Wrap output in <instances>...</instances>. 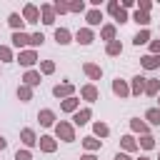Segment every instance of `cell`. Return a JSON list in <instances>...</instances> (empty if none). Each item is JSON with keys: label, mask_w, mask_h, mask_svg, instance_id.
Masks as SVG:
<instances>
[{"label": "cell", "mask_w": 160, "mask_h": 160, "mask_svg": "<svg viewBox=\"0 0 160 160\" xmlns=\"http://www.w3.org/2000/svg\"><path fill=\"white\" fill-rule=\"evenodd\" d=\"M95 132H98V135H108V128H105V125H100V122H98V125H95Z\"/></svg>", "instance_id": "26"}, {"label": "cell", "mask_w": 160, "mask_h": 160, "mask_svg": "<svg viewBox=\"0 0 160 160\" xmlns=\"http://www.w3.org/2000/svg\"><path fill=\"white\" fill-rule=\"evenodd\" d=\"M25 18H28L30 22H35V18H38V8H35V5H28V8H25Z\"/></svg>", "instance_id": "4"}, {"label": "cell", "mask_w": 160, "mask_h": 160, "mask_svg": "<svg viewBox=\"0 0 160 160\" xmlns=\"http://www.w3.org/2000/svg\"><path fill=\"white\" fill-rule=\"evenodd\" d=\"M62 108H65V110H72V108H75V100H72V98H70V100H65V102H62Z\"/></svg>", "instance_id": "27"}, {"label": "cell", "mask_w": 160, "mask_h": 160, "mask_svg": "<svg viewBox=\"0 0 160 160\" xmlns=\"http://www.w3.org/2000/svg\"><path fill=\"white\" fill-rule=\"evenodd\" d=\"M140 160H148V158H140Z\"/></svg>", "instance_id": "43"}, {"label": "cell", "mask_w": 160, "mask_h": 160, "mask_svg": "<svg viewBox=\"0 0 160 160\" xmlns=\"http://www.w3.org/2000/svg\"><path fill=\"white\" fill-rule=\"evenodd\" d=\"M0 58H2V60H10V50H8V48H0Z\"/></svg>", "instance_id": "28"}, {"label": "cell", "mask_w": 160, "mask_h": 160, "mask_svg": "<svg viewBox=\"0 0 160 160\" xmlns=\"http://www.w3.org/2000/svg\"><path fill=\"white\" fill-rule=\"evenodd\" d=\"M55 38H58V42H70V40H68V38H70V35H68V30H58V32H55Z\"/></svg>", "instance_id": "15"}, {"label": "cell", "mask_w": 160, "mask_h": 160, "mask_svg": "<svg viewBox=\"0 0 160 160\" xmlns=\"http://www.w3.org/2000/svg\"><path fill=\"white\" fill-rule=\"evenodd\" d=\"M22 140H25V145H32V142H35V135H32V130H22Z\"/></svg>", "instance_id": "13"}, {"label": "cell", "mask_w": 160, "mask_h": 160, "mask_svg": "<svg viewBox=\"0 0 160 160\" xmlns=\"http://www.w3.org/2000/svg\"><path fill=\"white\" fill-rule=\"evenodd\" d=\"M15 160H30V155H28V152H20V150H18V155H15Z\"/></svg>", "instance_id": "31"}, {"label": "cell", "mask_w": 160, "mask_h": 160, "mask_svg": "<svg viewBox=\"0 0 160 160\" xmlns=\"http://www.w3.org/2000/svg\"><path fill=\"white\" fill-rule=\"evenodd\" d=\"M120 50H122V48H120L118 42H110V45H108V52H110V55H118Z\"/></svg>", "instance_id": "21"}, {"label": "cell", "mask_w": 160, "mask_h": 160, "mask_svg": "<svg viewBox=\"0 0 160 160\" xmlns=\"http://www.w3.org/2000/svg\"><path fill=\"white\" fill-rule=\"evenodd\" d=\"M22 65H32L35 62V52H20V58H18Z\"/></svg>", "instance_id": "3"}, {"label": "cell", "mask_w": 160, "mask_h": 160, "mask_svg": "<svg viewBox=\"0 0 160 160\" xmlns=\"http://www.w3.org/2000/svg\"><path fill=\"white\" fill-rule=\"evenodd\" d=\"M58 135H62L65 140H72V128H70V125H62V122H60V125H58Z\"/></svg>", "instance_id": "2"}, {"label": "cell", "mask_w": 160, "mask_h": 160, "mask_svg": "<svg viewBox=\"0 0 160 160\" xmlns=\"http://www.w3.org/2000/svg\"><path fill=\"white\" fill-rule=\"evenodd\" d=\"M20 22H22V20H20V15H10V25H12V28H18Z\"/></svg>", "instance_id": "23"}, {"label": "cell", "mask_w": 160, "mask_h": 160, "mask_svg": "<svg viewBox=\"0 0 160 160\" xmlns=\"http://www.w3.org/2000/svg\"><path fill=\"white\" fill-rule=\"evenodd\" d=\"M112 90H115V92H118V95H128V88H125V85H122V82H120V80H118V82H115V85H112Z\"/></svg>", "instance_id": "17"}, {"label": "cell", "mask_w": 160, "mask_h": 160, "mask_svg": "<svg viewBox=\"0 0 160 160\" xmlns=\"http://www.w3.org/2000/svg\"><path fill=\"white\" fill-rule=\"evenodd\" d=\"M148 120L158 125V122H160V110H155V108H152V110H148Z\"/></svg>", "instance_id": "10"}, {"label": "cell", "mask_w": 160, "mask_h": 160, "mask_svg": "<svg viewBox=\"0 0 160 160\" xmlns=\"http://www.w3.org/2000/svg\"><path fill=\"white\" fill-rule=\"evenodd\" d=\"M142 88H145V82H142V78H135V82H132V92L138 95V92H142Z\"/></svg>", "instance_id": "11"}, {"label": "cell", "mask_w": 160, "mask_h": 160, "mask_svg": "<svg viewBox=\"0 0 160 160\" xmlns=\"http://www.w3.org/2000/svg\"><path fill=\"white\" fill-rule=\"evenodd\" d=\"M122 145H125V148H128V150H130V148H132V145H135V142H132V138H122Z\"/></svg>", "instance_id": "30"}, {"label": "cell", "mask_w": 160, "mask_h": 160, "mask_svg": "<svg viewBox=\"0 0 160 160\" xmlns=\"http://www.w3.org/2000/svg\"><path fill=\"white\" fill-rule=\"evenodd\" d=\"M38 118H40V122H42V125H52V112H50V110H42Z\"/></svg>", "instance_id": "5"}, {"label": "cell", "mask_w": 160, "mask_h": 160, "mask_svg": "<svg viewBox=\"0 0 160 160\" xmlns=\"http://www.w3.org/2000/svg\"><path fill=\"white\" fill-rule=\"evenodd\" d=\"M115 160H130V158H128V155H118Z\"/></svg>", "instance_id": "40"}, {"label": "cell", "mask_w": 160, "mask_h": 160, "mask_svg": "<svg viewBox=\"0 0 160 160\" xmlns=\"http://www.w3.org/2000/svg\"><path fill=\"white\" fill-rule=\"evenodd\" d=\"M40 145H42V150H48V152H50V150H55L52 138H42V140H40Z\"/></svg>", "instance_id": "9"}, {"label": "cell", "mask_w": 160, "mask_h": 160, "mask_svg": "<svg viewBox=\"0 0 160 160\" xmlns=\"http://www.w3.org/2000/svg\"><path fill=\"white\" fill-rule=\"evenodd\" d=\"M0 148H5V138H0Z\"/></svg>", "instance_id": "42"}, {"label": "cell", "mask_w": 160, "mask_h": 160, "mask_svg": "<svg viewBox=\"0 0 160 160\" xmlns=\"http://www.w3.org/2000/svg\"><path fill=\"white\" fill-rule=\"evenodd\" d=\"M152 50H155V52H160V42H152Z\"/></svg>", "instance_id": "39"}, {"label": "cell", "mask_w": 160, "mask_h": 160, "mask_svg": "<svg viewBox=\"0 0 160 160\" xmlns=\"http://www.w3.org/2000/svg\"><path fill=\"white\" fill-rule=\"evenodd\" d=\"M132 128H135V130H145V125H142L140 120H132Z\"/></svg>", "instance_id": "33"}, {"label": "cell", "mask_w": 160, "mask_h": 160, "mask_svg": "<svg viewBox=\"0 0 160 160\" xmlns=\"http://www.w3.org/2000/svg\"><path fill=\"white\" fill-rule=\"evenodd\" d=\"M115 18H118L120 22H125V12H122V10H118V12H115Z\"/></svg>", "instance_id": "35"}, {"label": "cell", "mask_w": 160, "mask_h": 160, "mask_svg": "<svg viewBox=\"0 0 160 160\" xmlns=\"http://www.w3.org/2000/svg\"><path fill=\"white\" fill-rule=\"evenodd\" d=\"M85 145H88V148H98V140H92V138H85Z\"/></svg>", "instance_id": "29"}, {"label": "cell", "mask_w": 160, "mask_h": 160, "mask_svg": "<svg viewBox=\"0 0 160 160\" xmlns=\"http://www.w3.org/2000/svg\"><path fill=\"white\" fill-rule=\"evenodd\" d=\"M45 22H52V12H50V8H45Z\"/></svg>", "instance_id": "32"}, {"label": "cell", "mask_w": 160, "mask_h": 160, "mask_svg": "<svg viewBox=\"0 0 160 160\" xmlns=\"http://www.w3.org/2000/svg\"><path fill=\"white\" fill-rule=\"evenodd\" d=\"M158 62H160V60H158L155 55H148V58H142V65H145V68H155Z\"/></svg>", "instance_id": "7"}, {"label": "cell", "mask_w": 160, "mask_h": 160, "mask_svg": "<svg viewBox=\"0 0 160 160\" xmlns=\"http://www.w3.org/2000/svg\"><path fill=\"white\" fill-rule=\"evenodd\" d=\"M88 118H90V112H88V110H82V112H78V115H75V122H78V125H82V122H88Z\"/></svg>", "instance_id": "12"}, {"label": "cell", "mask_w": 160, "mask_h": 160, "mask_svg": "<svg viewBox=\"0 0 160 160\" xmlns=\"http://www.w3.org/2000/svg\"><path fill=\"white\" fill-rule=\"evenodd\" d=\"M18 95H20L22 100H28V98H30V90H28V88H20V90H18Z\"/></svg>", "instance_id": "25"}, {"label": "cell", "mask_w": 160, "mask_h": 160, "mask_svg": "<svg viewBox=\"0 0 160 160\" xmlns=\"http://www.w3.org/2000/svg\"><path fill=\"white\" fill-rule=\"evenodd\" d=\"M52 68H55L52 62H45V65H42V70H45V72H52Z\"/></svg>", "instance_id": "37"}, {"label": "cell", "mask_w": 160, "mask_h": 160, "mask_svg": "<svg viewBox=\"0 0 160 160\" xmlns=\"http://www.w3.org/2000/svg\"><path fill=\"white\" fill-rule=\"evenodd\" d=\"M82 160H95V158H92V155H85V158H82Z\"/></svg>", "instance_id": "41"}, {"label": "cell", "mask_w": 160, "mask_h": 160, "mask_svg": "<svg viewBox=\"0 0 160 160\" xmlns=\"http://www.w3.org/2000/svg\"><path fill=\"white\" fill-rule=\"evenodd\" d=\"M42 40H45V38H42V35H40V32H38V35H32V38H30V42H32V45H40V42H42Z\"/></svg>", "instance_id": "24"}, {"label": "cell", "mask_w": 160, "mask_h": 160, "mask_svg": "<svg viewBox=\"0 0 160 160\" xmlns=\"http://www.w3.org/2000/svg\"><path fill=\"white\" fill-rule=\"evenodd\" d=\"M68 92H70V85H62V88L58 85V88H55V95H58V98H60V95H68Z\"/></svg>", "instance_id": "22"}, {"label": "cell", "mask_w": 160, "mask_h": 160, "mask_svg": "<svg viewBox=\"0 0 160 160\" xmlns=\"http://www.w3.org/2000/svg\"><path fill=\"white\" fill-rule=\"evenodd\" d=\"M85 72H88L90 78H100V70H98L95 65H85Z\"/></svg>", "instance_id": "16"}, {"label": "cell", "mask_w": 160, "mask_h": 160, "mask_svg": "<svg viewBox=\"0 0 160 160\" xmlns=\"http://www.w3.org/2000/svg\"><path fill=\"white\" fill-rule=\"evenodd\" d=\"M82 95H85L88 100H95V98H98V92H95V88H90V85H88V88L82 90Z\"/></svg>", "instance_id": "18"}, {"label": "cell", "mask_w": 160, "mask_h": 160, "mask_svg": "<svg viewBox=\"0 0 160 160\" xmlns=\"http://www.w3.org/2000/svg\"><path fill=\"white\" fill-rule=\"evenodd\" d=\"M142 42H148V32H145V30L135 35V45H142Z\"/></svg>", "instance_id": "20"}, {"label": "cell", "mask_w": 160, "mask_h": 160, "mask_svg": "<svg viewBox=\"0 0 160 160\" xmlns=\"http://www.w3.org/2000/svg\"><path fill=\"white\" fill-rule=\"evenodd\" d=\"M112 32H115L112 28H105V30H102V35H105V38H112Z\"/></svg>", "instance_id": "36"}, {"label": "cell", "mask_w": 160, "mask_h": 160, "mask_svg": "<svg viewBox=\"0 0 160 160\" xmlns=\"http://www.w3.org/2000/svg\"><path fill=\"white\" fill-rule=\"evenodd\" d=\"M88 20H90V22H92V25H98V22H100V20H102V15H100V12H95V10H92V12H90V15H88Z\"/></svg>", "instance_id": "19"}, {"label": "cell", "mask_w": 160, "mask_h": 160, "mask_svg": "<svg viewBox=\"0 0 160 160\" xmlns=\"http://www.w3.org/2000/svg\"><path fill=\"white\" fill-rule=\"evenodd\" d=\"M142 148H152V138H142Z\"/></svg>", "instance_id": "34"}, {"label": "cell", "mask_w": 160, "mask_h": 160, "mask_svg": "<svg viewBox=\"0 0 160 160\" xmlns=\"http://www.w3.org/2000/svg\"><path fill=\"white\" fill-rule=\"evenodd\" d=\"M148 92H158V82H150L148 85Z\"/></svg>", "instance_id": "38"}, {"label": "cell", "mask_w": 160, "mask_h": 160, "mask_svg": "<svg viewBox=\"0 0 160 160\" xmlns=\"http://www.w3.org/2000/svg\"><path fill=\"white\" fill-rule=\"evenodd\" d=\"M90 40H92V35H90L88 30H80V32H78V42H82V45H88Z\"/></svg>", "instance_id": "6"}, {"label": "cell", "mask_w": 160, "mask_h": 160, "mask_svg": "<svg viewBox=\"0 0 160 160\" xmlns=\"http://www.w3.org/2000/svg\"><path fill=\"white\" fill-rule=\"evenodd\" d=\"M135 20H138L140 25H148V20H150V18H148V12H140V10H138V12H135Z\"/></svg>", "instance_id": "14"}, {"label": "cell", "mask_w": 160, "mask_h": 160, "mask_svg": "<svg viewBox=\"0 0 160 160\" xmlns=\"http://www.w3.org/2000/svg\"><path fill=\"white\" fill-rule=\"evenodd\" d=\"M12 42H15L18 48H22V45H28V42H30V38H28L25 32H15V35H12Z\"/></svg>", "instance_id": "1"}, {"label": "cell", "mask_w": 160, "mask_h": 160, "mask_svg": "<svg viewBox=\"0 0 160 160\" xmlns=\"http://www.w3.org/2000/svg\"><path fill=\"white\" fill-rule=\"evenodd\" d=\"M25 82H28V85H38V82H40V75H38V72H28V75H25Z\"/></svg>", "instance_id": "8"}]
</instances>
